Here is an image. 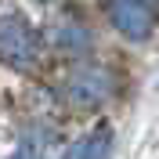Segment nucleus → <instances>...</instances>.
<instances>
[{"mask_svg": "<svg viewBox=\"0 0 159 159\" xmlns=\"http://www.w3.org/2000/svg\"><path fill=\"white\" fill-rule=\"evenodd\" d=\"M51 94L65 112H76V116L98 112L119 94V69L98 54L83 61H65Z\"/></svg>", "mask_w": 159, "mask_h": 159, "instance_id": "1", "label": "nucleus"}, {"mask_svg": "<svg viewBox=\"0 0 159 159\" xmlns=\"http://www.w3.org/2000/svg\"><path fill=\"white\" fill-rule=\"evenodd\" d=\"M43 40H47L51 58H58L61 65L65 61H83V58L98 54L101 22H98V15L90 18L83 7L65 4V7L51 11V18L43 22Z\"/></svg>", "mask_w": 159, "mask_h": 159, "instance_id": "2", "label": "nucleus"}, {"mask_svg": "<svg viewBox=\"0 0 159 159\" xmlns=\"http://www.w3.org/2000/svg\"><path fill=\"white\" fill-rule=\"evenodd\" d=\"M94 15L101 29L134 47L148 43L159 29V7H152L148 0H94Z\"/></svg>", "mask_w": 159, "mask_h": 159, "instance_id": "3", "label": "nucleus"}, {"mask_svg": "<svg viewBox=\"0 0 159 159\" xmlns=\"http://www.w3.org/2000/svg\"><path fill=\"white\" fill-rule=\"evenodd\" d=\"M112 141H116L112 127L109 123H98V127H90L83 138L69 141V148L61 152V159H109L112 156Z\"/></svg>", "mask_w": 159, "mask_h": 159, "instance_id": "4", "label": "nucleus"}, {"mask_svg": "<svg viewBox=\"0 0 159 159\" xmlns=\"http://www.w3.org/2000/svg\"><path fill=\"white\" fill-rule=\"evenodd\" d=\"M7 159H47V148L43 145H33V141H15Z\"/></svg>", "mask_w": 159, "mask_h": 159, "instance_id": "5", "label": "nucleus"}, {"mask_svg": "<svg viewBox=\"0 0 159 159\" xmlns=\"http://www.w3.org/2000/svg\"><path fill=\"white\" fill-rule=\"evenodd\" d=\"M25 4H33V7H40V11H58V7H65V4H72V0H25Z\"/></svg>", "mask_w": 159, "mask_h": 159, "instance_id": "6", "label": "nucleus"}, {"mask_svg": "<svg viewBox=\"0 0 159 159\" xmlns=\"http://www.w3.org/2000/svg\"><path fill=\"white\" fill-rule=\"evenodd\" d=\"M148 4H152V7H159V0H148Z\"/></svg>", "mask_w": 159, "mask_h": 159, "instance_id": "7", "label": "nucleus"}]
</instances>
